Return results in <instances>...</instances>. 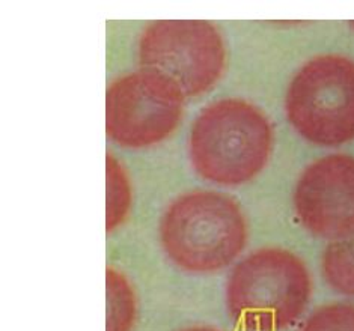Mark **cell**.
<instances>
[{"instance_id": "obj_1", "label": "cell", "mask_w": 354, "mask_h": 331, "mask_svg": "<svg viewBox=\"0 0 354 331\" xmlns=\"http://www.w3.org/2000/svg\"><path fill=\"white\" fill-rule=\"evenodd\" d=\"M272 148L268 117L240 98L207 104L193 121L187 142L193 171L222 187H239L257 178L267 166Z\"/></svg>"}, {"instance_id": "obj_2", "label": "cell", "mask_w": 354, "mask_h": 331, "mask_svg": "<svg viewBox=\"0 0 354 331\" xmlns=\"http://www.w3.org/2000/svg\"><path fill=\"white\" fill-rule=\"evenodd\" d=\"M160 245L174 265L190 274H214L246 247L248 223L225 193L195 190L174 199L158 223Z\"/></svg>"}, {"instance_id": "obj_3", "label": "cell", "mask_w": 354, "mask_h": 331, "mask_svg": "<svg viewBox=\"0 0 354 331\" xmlns=\"http://www.w3.org/2000/svg\"><path fill=\"white\" fill-rule=\"evenodd\" d=\"M310 294L305 262L290 250L263 247L234 267L225 299L227 315L240 331H282L299 321Z\"/></svg>"}, {"instance_id": "obj_4", "label": "cell", "mask_w": 354, "mask_h": 331, "mask_svg": "<svg viewBox=\"0 0 354 331\" xmlns=\"http://www.w3.org/2000/svg\"><path fill=\"white\" fill-rule=\"evenodd\" d=\"M285 112L292 129L315 145L354 140V61L341 55L312 57L290 83Z\"/></svg>"}, {"instance_id": "obj_5", "label": "cell", "mask_w": 354, "mask_h": 331, "mask_svg": "<svg viewBox=\"0 0 354 331\" xmlns=\"http://www.w3.org/2000/svg\"><path fill=\"white\" fill-rule=\"evenodd\" d=\"M140 68L172 80L184 97L204 95L222 79L226 47L222 33L205 20H158L139 38Z\"/></svg>"}, {"instance_id": "obj_6", "label": "cell", "mask_w": 354, "mask_h": 331, "mask_svg": "<svg viewBox=\"0 0 354 331\" xmlns=\"http://www.w3.org/2000/svg\"><path fill=\"white\" fill-rule=\"evenodd\" d=\"M184 93L153 70L115 79L106 91V133L118 146L143 149L165 142L178 126Z\"/></svg>"}, {"instance_id": "obj_7", "label": "cell", "mask_w": 354, "mask_h": 331, "mask_svg": "<svg viewBox=\"0 0 354 331\" xmlns=\"http://www.w3.org/2000/svg\"><path fill=\"white\" fill-rule=\"evenodd\" d=\"M300 223L318 238L354 235V157L332 154L310 163L294 190Z\"/></svg>"}, {"instance_id": "obj_8", "label": "cell", "mask_w": 354, "mask_h": 331, "mask_svg": "<svg viewBox=\"0 0 354 331\" xmlns=\"http://www.w3.org/2000/svg\"><path fill=\"white\" fill-rule=\"evenodd\" d=\"M106 331H131L136 321V295L122 273L107 267L106 269Z\"/></svg>"}, {"instance_id": "obj_9", "label": "cell", "mask_w": 354, "mask_h": 331, "mask_svg": "<svg viewBox=\"0 0 354 331\" xmlns=\"http://www.w3.org/2000/svg\"><path fill=\"white\" fill-rule=\"evenodd\" d=\"M106 231L120 227L131 209L133 193L129 175L112 154L106 155Z\"/></svg>"}, {"instance_id": "obj_10", "label": "cell", "mask_w": 354, "mask_h": 331, "mask_svg": "<svg viewBox=\"0 0 354 331\" xmlns=\"http://www.w3.org/2000/svg\"><path fill=\"white\" fill-rule=\"evenodd\" d=\"M322 269L332 290L354 296V235L327 245L323 253Z\"/></svg>"}, {"instance_id": "obj_11", "label": "cell", "mask_w": 354, "mask_h": 331, "mask_svg": "<svg viewBox=\"0 0 354 331\" xmlns=\"http://www.w3.org/2000/svg\"><path fill=\"white\" fill-rule=\"evenodd\" d=\"M300 331H354V305L327 304L317 309Z\"/></svg>"}, {"instance_id": "obj_12", "label": "cell", "mask_w": 354, "mask_h": 331, "mask_svg": "<svg viewBox=\"0 0 354 331\" xmlns=\"http://www.w3.org/2000/svg\"><path fill=\"white\" fill-rule=\"evenodd\" d=\"M181 331H221L214 327H207V325H196V327H189V328H184Z\"/></svg>"}, {"instance_id": "obj_13", "label": "cell", "mask_w": 354, "mask_h": 331, "mask_svg": "<svg viewBox=\"0 0 354 331\" xmlns=\"http://www.w3.org/2000/svg\"><path fill=\"white\" fill-rule=\"evenodd\" d=\"M351 26H353V28H354V21H351Z\"/></svg>"}]
</instances>
